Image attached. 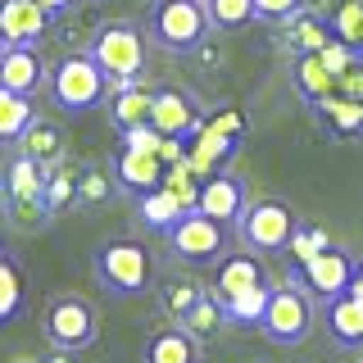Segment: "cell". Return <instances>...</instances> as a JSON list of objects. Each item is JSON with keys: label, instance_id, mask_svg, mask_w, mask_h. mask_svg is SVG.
<instances>
[{"label": "cell", "instance_id": "obj_1", "mask_svg": "<svg viewBox=\"0 0 363 363\" xmlns=\"http://www.w3.org/2000/svg\"><path fill=\"white\" fill-rule=\"evenodd\" d=\"M91 277L100 281L109 295H145L155 286V250L132 236H113V241L96 245L91 255Z\"/></svg>", "mask_w": 363, "mask_h": 363}, {"label": "cell", "instance_id": "obj_2", "mask_svg": "<svg viewBox=\"0 0 363 363\" xmlns=\"http://www.w3.org/2000/svg\"><path fill=\"white\" fill-rule=\"evenodd\" d=\"M145 32L159 50L168 55H191L200 50L204 37L213 32V18H209V5L204 0H155L150 18H145Z\"/></svg>", "mask_w": 363, "mask_h": 363}, {"label": "cell", "instance_id": "obj_3", "mask_svg": "<svg viewBox=\"0 0 363 363\" xmlns=\"http://www.w3.org/2000/svg\"><path fill=\"white\" fill-rule=\"evenodd\" d=\"M109 96V73L100 68L96 55H64L50 68V100L64 113H86Z\"/></svg>", "mask_w": 363, "mask_h": 363}, {"label": "cell", "instance_id": "obj_4", "mask_svg": "<svg viewBox=\"0 0 363 363\" xmlns=\"http://www.w3.org/2000/svg\"><path fill=\"white\" fill-rule=\"evenodd\" d=\"M313 323H318L313 295L304 291L300 281H286V286L272 291L268 313H264V323H259V332H264V340H272V345L295 350V345H304V340H309Z\"/></svg>", "mask_w": 363, "mask_h": 363}, {"label": "cell", "instance_id": "obj_5", "mask_svg": "<svg viewBox=\"0 0 363 363\" xmlns=\"http://www.w3.org/2000/svg\"><path fill=\"white\" fill-rule=\"evenodd\" d=\"M295 227H300V218H295L291 204H281V200H250L241 223H236V236H241L245 250H259V255H286Z\"/></svg>", "mask_w": 363, "mask_h": 363}, {"label": "cell", "instance_id": "obj_6", "mask_svg": "<svg viewBox=\"0 0 363 363\" xmlns=\"http://www.w3.org/2000/svg\"><path fill=\"white\" fill-rule=\"evenodd\" d=\"M41 332L50 345L64 350H86L91 340L100 336V313L96 304L82 300V295H50L41 309Z\"/></svg>", "mask_w": 363, "mask_h": 363}, {"label": "cell", "instance_id": "obj_7", "mask_svg": "<svg viewBox=\"0 0 363 363\" xmlns=\"http://www.w3.org/2000/svg\"><path fill=\"white\" fill-rule=\"evenodd\" d=\"M227 223L218 218H209V213H200V209H186L182 218L168 227V250L182 259V264H191V268H204V264H218V255L227 250V232H223Z\"/></svg>", "mask_w": 363, "mask_h": 363}, {"label": "cell", "instance_id": "obj_8", "mask_svg": "<svg viewBox=\"0 0 363 363\" xmlns=\"http://www.w3.org/2000/svg\"><path fill=\"white\" fill-rule=\"evenodd\" d=\"M354 268L359 259L350 255V250L340 245H323L313 259H304V264H291V281H300L304 291L313 295V300H336V295H345L354 286Z\"/></svg>", "mask_w": 363, "mask_h": 363}, {"label": "cell", "instance_id": "obj_9", "mask_svg": "<svg viewBox=\"0 0 363 363\" xmlns=\"http://www.w3.org/2000/svg\"><path fill=\"white\" fill-rule=\"evenodd\" d=\"M91 55L100 60V68L113 77H141L145 68V28L136 23H105L91 37Z\"/></svg>", "mask_w": 363, "mask_h": 363}, {"label": "cell", "instance_id": "obj_10", "mask_svg": "<svg viewBox=\"0 0 363 363\" xmlns=\"http://www.w3.org/2000/svg\"><path fill=\"white\" fill-rule=\"evenodd\" d=\"M150 123L164 136L191 145L209 118H204V105H200L196 91H186V86H155V113H150Z\"/></svg>", "mask_w": 363, "mask_h": 363}, {"label": "cell", "instance_id": "obj_11", "mask_svg": "<svg viewBox=\"0 0 363 363\" xmlns=\"http://www.w3.org/2000/svg\"><path fill=\"white\" fill-rule=\"evenodd\" d=\"M113 177H118V191H128V196H145V191L164 186L168 177V159L159 150H141V145H123L118 155H113Z\"/></svg>", "mask_w": 363, "mask_h": 363}, {"label": "cell", "instance_id": "obj_12", "mask_svg": "<svg viewBox=\"0 0 363 363\" xmlns=\"http://www.w3.org/2000/svg\"><path fill=\"white\" fill-rule=\"evenodd\" d=\"M0 86L37 96L41 86H50V68H45L37 45H5L0 50Z\"/></svg>", "mask_w": 363, "mask_h": 363}, {"label": "cell", "instance_id": "obj_13", "mask_svg": "<svg viewBox=\"0 0 363 363\" xmlns=\"http://www.w3.org/2000/svg\"><path fill=\"white\" fill-rule=\"evenodd\" d=\"M245 204H250V196H245V182L236 177V173H213V177L200 182L196 209L209 213V218H218V223H241Z\"/></svg>", "mask_w": 363, "mask_h": 363}, {"label": "cell", "instance_id": "obj_14", "mask_svg": "<svg viewBox=\"0 0 363 363\" xmlns=\"http://www.w3.org/2000/svg\"><path fill=\"white\" fill-rule=\"evenodd\" d=\"M55 14H45L37 0H0V37L5 45H37Z\"/></svg>", "mask_w": 363, "mask_h": 363}, {"label": "cell", "instance_id": "obj_15", "mask_svg": "<svg viewBox=\"0 0 363 363\" xmlns=\"http://www.w3.org/2000/svg\"><path fill=\"white\" fill-rule=\"evenodd\" d=\"M268 281V268L259 264V250L255 255H223L218 259V277H213V295L227 304V300H236L241 291H255V286H264Z\"/></svg>", "mask_w": 363, "mask_h": 363}, {"label": "cell", "instance_id": "obj_16", "mask_svg": "<svg viewBox=\"0 0 363 363\" xmlns=\"http://www.w3.org/2000/svg\"><path fill=\"white\" fill-rule=\"evenodd\" d=\"M323 327L340 350H363V300L354 291L323 304Z\"/></svg>", "mask_w": 363, "mask_h": 363}, {"label": "cell", "instance_id": "obj_17", "mask_svg": "<svg viewBox=\"0 0 363 363\" xmlns=\"http://www.w3.org/2000/svg\"><path fill=\"white\" fill-rule=\"evenodd\" d=\"M204 295H209V286H204L200 277H191V272H168V277L155 281V304H159V313L173 318V323H182Z\"/></svg>", "mask_w": 363, "mask_h": 363}, {"label": "cell", "instance_id": "obj_18", "mask_svg": "<svg viewBox=\"0 0 363 363\" xmlns=\"http://www.w3.org/2000/svg\"><path fill=\"white\" fill-rule=\"evenodd\" d=\"M145 363H200V340L186 327H155L145 340Z\"/></svg>", "mask_w": 363, "mask_h": 363}, {"label": "cell", "instance_id": "obj_19", "mask_svg": "<svg viewBox=\"0 0 363 363\" xmlns=\"http://www.w3.org/2000/svg\"><path fill=\"white\" fill-rule=\"evenodd\" d=\"M336 32H332V18H323L318 9L304 5L300 14H291L286 18V45L295 55H323V45L332 41Z\"/></svg>", "mask_w": 363, "mask_h": 363}, {"label": "cell", "instance_id": "obj_20", "mask_svg": "<svg viewBox=\"0 0 363 363\" xmlns=\"http://www.w3.org/2000/svg\"><path fill=\"white\" fill-rule=\"evenodd\" d=\"M232 155H236V141H232V136H223L218 128H209V123H204L200 136L191 141V150H186V164L196 168L200 177H213V173H223V164Z\"/></svg>", "mask_w": 363, "mask_h": 363}, {"label": "cell", "instance_id": "obj_21", "mask_svg": "<svg viewBox=\"0 0 363 363\" xmlns=\"http://www.w3.org/2000/svg\"><path fill=\"white\" fill-rule=\"evenodd\" d=\"M150 113H155V86H145L141 77L132 86H123L118 96H109V118L118 132L136 128V123H150Z\"/></svg>", "mask_w": 363, "mask_h": 363}, {"label": "cell", "instance_id": "obj_22", "mask_svg": "<svg viewBox=\"0 0 363 363\" xmlns=\"http://www.w3.org/2000/svg\"><path fill=\"white\" fill-rule=\"evenodd\" d=\"M318 118L327 123V132H336V136H363V100L354 96H345V91H332L327 100H318Z\"/></svg>", "mask_w": 363, "mask_h": 363}, {"label": "cell", "instance_id": "obj_23", "mask_svg": "<svg viewBox=\"0 0 363 363\" xmlns=\"http://www.w3.org/2000/svg\"><path fill=\"white\" fill-rule=\"evenodd\" d=\"M32 123H37V105H32V96L0 86V141H5V145H18L23 136H28Z\"/></svg>", "mask_w": 363, "mask_h": 363}, {"label": "cell", "instance_id": "obj_24", "mask_svg": "<svg viewBox=\"0 0 363 363\" xmlns=\"http://www.w3.org/2000/svg\"><path fill=\"white\" fill-rule=\"evenodd\" d=\"M136 209H141V218L150 223L155 232H168V227L191 209V204L182 200L173 186H155V191H145V196H136Z\"/></svg>", "mask_w": 363, "mask_h": 363}, {"label": "cell", "instance_id": "obj_25", "mask_svg": "<svg viewBox=\"0 0 363 363\" xmlns=\"http://www.w3.org/2000/svg\"><path fill=\"white\" fill-rule=\"evenodd\" d=\"M295 86H300V96L309 100V105H318V100H327L336 91V73L323 64V55H295Z\"/></svg>", "mask_w": 363, "mask_h": 363}, {"label": "cell", "instance_id": "obj_26", "mask_svg": "<svg viewBox=\"0 0 363 363\" xmlns=\"http://www.w3.org/2000/svg\"><path fill=\"white\" fill-rule=\"evenodd\" d=\"M23 150H28L32 159H41L45 168H55V164H64V128L55 118H37L28 128V136H23Z\"/></svg>", "mask_w": 363, "mask_h": 363}, {"label": "cell", "instance_id": "obj_27", "mask_svg": "<svg viewBox=\"0 0 363 363\" xmlns=\"http://www.w3.org/2000/svg\"><path fill=\"white\" fill-rule=\"evenodd\" d=\"M227 323H232V318H227V304H223L213 291L204 295V300H200V304H196V309H191L186 318H182V327H186V332L196 336L200 345H204V340H213V336H218Z\"/></svg>", "mask_w": 363, "mask_h": 363}, {"label": "cell", "instance_id": "obj_28", "mask_svg": "<svg viewBox=\"0 0 363 363\" xmlns=\"http://www.w3.org/2000/svg\"><path fill=\"white\" fill-rule=\"evenodd\" d=\"M23 309V268L14 259V250L0 255V323H14Z\"/></svg>", "mask_w": 363, "mask_h": 363}, {"label": "cell", "instance_id": "obj_29", "mask_svg": "<svg viewBox=\"0 0 363 363\" xmlns=\"http://www.w3.org/2000/svg\"><path fill=\"white\" fill-rule=\"evenodd\" d=\"M272 291H277L272 281H264V286H255V291H241L236 300H227V318L241 323V327H259V323H264V313H268Z\"/></svg>", "mask_w": 363, "mask_h": 363}, {"label": "cell", "instance_id": "obj_30", "mask_svg": "<svg viewBox=\"0 0 363 363\" xmlns=\"http://www.w3.org/2000/svg\"><path fill=\"white\" fill-rule=\"evenodd\" d=\"M77 182H82V168L77 164H55L50 168V186H45V200H50V209L60 213L68 204H77Z\"/></svg>", "mask_w": 363, "mask_h": 363}, {"label": "cell", "instance_id": "obj_31", "mask_svg": "<svg viewBox=\"0 0 363 363\" xmlns=\"http://www.w3.org/2000/svg\"><path fill=\"white\" fill-rule=\"evenodd\" d=\"M82 168V182H77V204H100V200H109V191L118 186V177L109 173L105 164H77Z\"/></svg>", "mask_w": 363, "mask_h": 363}, {"label": "cell", "instance_id": "obj_32", "mask_svg": "<svg viewBox=\"0 0 363 363\" xmlns=\"http://www.w3.org/2000/svg\"><path fill=\"white\" fill-rule=\"evenodd\" d=\"M204 5H209V18H213L218 32H236V28H245L250 18H259L255 0H204Z\"/></svg>", "mask_w": 363, "mask_h": 363}, {"label": "cell", "instance_id": "obj_33", "mask_svg": "<svg viewBox=\"0 0 363 363\" xmlns=\"http://www.w3.org/2000/svg\"><path fill=\"white\" fill-rule=\"evenodd\" d=\"M323 245H332V241H327V232L300 218V227H295V236H291V245H286V255H291V264H304V259H313Z\"/></svg>", "mask_w": 363, "mask_h": 363}, {"label": "cell", "instance_id": "obj_34", "mask_svg": "<svg viewBox=\"0 0 363 363\" xmlns=\"http://www.w3.org/2000/svg\"><path fill=\"white\" fill-rule=\"evenodd\" d=\"M118 136H123V145H141V150H164V141H168L155 123H136V128L118 132Z\"/></svg>", "mask_w": 363, "mask_h": 363}, {"label": "cell", "instance_id": "obj_35", "mask_svg": "<svg viewBox=\"0 0 363 363\" xmlns=\"http://www.w3.org/2000/svg\"><path fill=\"white\" fill-rule=\"evenodd\" d=\"M255 9H259V18H268V23H286L291 14L304 9V0H255Z\"/></svg>", "mask_w": 363, "mask_h": 363}, {"label": "cell", "instance_id": "obj_36", "mask_svg": "<svg viewBox=\"0 0 363 363\" xmlns=\"http://www.w3.org/2000/svg\"><path fill=\"white\" fill-rule=\"evenodd\" d=\"M209 128H218L223 136L241 141V136H245V113H241V109H218V113L209 118Z\"/></svg>", "mask_w": 363, "mask_h": 363}, {"label": "cell", "instance_id": "obj_37", "mask_svg": "<svg viewBox=\"0 0 363 363\" xmlns=\"http://www.w3.org/2000/svg\"><path fill=\"white\" fill-rule=\"evenodd\" d=\"M37 5L45 9V14H68V9H73L77 0H37Z\"/></svg>", "mask_w": 363, "mask_h": 363}, {"label": "cell", "instance_id": "obj_38", "mask_svg": "<svg viewBox=\"0 0 363 363\" xmlns=\"http://www.w3.org/2000/svg\"><path fill=\"white\" fill-rule=\"evenodd\" d=\"M45 363H77V350H64V345H55V354H45Z\"/></svg>", "mask_w": 363, "mask_h": 363}, {"label": "cell", "instance_id": "obj_39", "mask_svg": "<svg viewBox=\"0 0 363 363\" xmlns=\"http://www.w3.org/2000/svg\"><path fill=\"white\" fill-rule=\"evenodd\" d=\"M350 291H354L359 300H363V259H359V268H354V286H350Z\"/></svg>", "mask_w": 363, "mask_h": 363}, {"label": "cell", "instance_id": "obj_40", "mask_svg": "<svg viewBox=\"0 0 363 363\" xmlns=\"http://www.w3.org/2000/svg\"><path fill=\"white\" fill-rule=\"evenodd\" d=\"M14 363H45V359H14Z\"/></svg>", "mask_w": 363, "mask_h": 363}, {"label": "cell", "instance_id": "obj_41", "mask_svg": "<svg viewBox=\"0 0 363 363\" xmlns=\"http://www.w3.org/2000/svg\"><path fill=\"white\" fill-rule=\"evenodd\" d=\"M359 55H363V41H359Z\"/></svg>", "mask_w": 363, "mask_h": 363}, {"label": "cell", "instance_id": "obj_42", "mask_svg": "<svg viewBox=\"0 0 363 363\" xmlns=\"http://www.w3.org/2000/svg\"><path fill=\"white\" fill-rule=\"evenodd\" d=\"M359 363H363V359H359Z\"/></svg>", "mask_w": 363, "mask_h": 363}]
</instances>
